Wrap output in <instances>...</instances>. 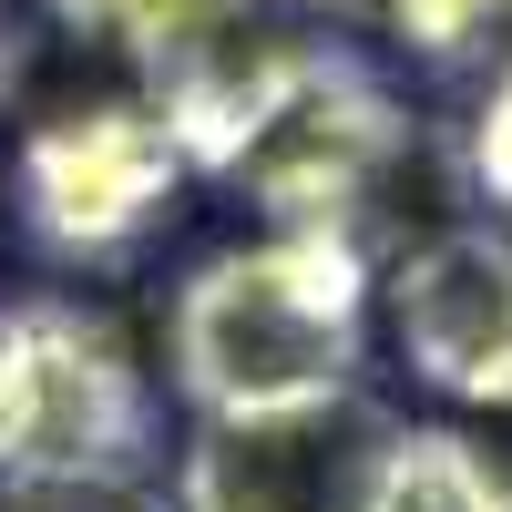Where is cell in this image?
Wrapping results in <instances>:
<instances>
[{"label": "cell", "mask_w": 512, "mask_h": 512, "mask_svg": "<svg viewBox=\"0 0 512 512\" xmlns=\"http://www.w3.org/2000/svg\"><path fill=\"white\" fill-rule=\"evenodd\" d=\"M359 349H369V256L318 226L216 246L164 308V379L195 420L349 390Z\"/></svg>", "instance_id": "cell-1"}, {"label": "cell", "mask_w": 512, "mask_h": 512, "mask_svg": "<svg viewBox=\"0 0 512 512\" xmlns=\"http://www.w3.org/2000/svg\"><path fill=\"white\" fill-rule=\"evenodd\" d=\"M154 431L123 328L82 297L0 308V472H134Z\"/></svg>", "instance_id": "cell-2"}, {"label": "cell", "mask_w": 512, "mask_h": 512, "mask_svg": "<svg viewBox=\"0 0 512 512\" xmlns=\"http://www.w3.org/2000/svg\"><path fill=\"white\" fill-rule=\"evenodd\" d=\"M400 154H410V123L390 113V93H379L359 62L308 52L297 82L256 113V134L216 164V175H236L277 226H318V236L359 246L369 205L390 195V175H400Z\"/></svg>", "instance_id": "cell-3"}, {"label": "cell", "mask_w": 512, "mask_h": 512, "mask_svg": "<svg viewBox=\"0 0 512 512\" xmlns=\"http://www.w3.org/2000/svg\"><path fill=\"white\" fill-rule=\"evenodd\" d=\"M390 431L400 420L359 379L349 390H318V400H287V410L195 420L175 512H359Z\"/></svg>", "instance_id": "cell-4"}, {"label": "cell", "mask_w": 512, "mask_h": 512, "mask_svg": "<svg viewBox=\"0 0 512 512\" xmlns=\"http://www.w3.org/2000/svg\"><path fill=\"white\" fill-rule=\"evenodd\" d=\"M379 308H390V349L420 390L461 410H512V226L502 216L410 236L379 277Z\"/></svg>", "instance_id": "cell-5"}, {"label": "cell", "mask_w": 512, "mask_h": 512, "mask_svg": "<svg viewBox=\"0 0 512 512\" xmlns=\"http://www.w3.org/2000/svg\"><path fill=\"white\" fill-rule=\"evenodd\" d=\"M175 175L185 144L164 134L154 103H93L21 144V216L52 256H113L164 216Z\"/></svg>", "instance_id": "cell-6"}, {"label": "cell", "mask_w": 512, "mask_h": 512, "mask_svg": "<svg viewBox=\"0 0 512 512\" xmlns=\"http://www.w3.org/2000/svg\"><path fill=\"white\" fill-rule=\"evenodd\" d=\"M359 512H512V461H492L472 431H441V420H400L390 451L369 472Z\"/></svg>", "instance_id": "cell-7"}, {"label": "cell", "mask_w": 512, "mask_h": 512, "mask_svg": "<svg viewBox=\"0 0 512 512\" xmlns=\"http://www.w3.org/2000/svg\"><path fill=\"white\" fill-rule=\"evenodd\" d=\"M205 11H226V0H62V21L82 41H113V52H144V62H164Z\"/></svg>", "instance_id": "cell-8"}, {"label": "cell", "mask_w": 512, "mask_h": 512, "mask_svg": "<svg viewBox=\"0 0 512 512\" xmlns=\"http://www.w3.org/2000/svg\"><path fill=\"white\" fill-rule=\"evenodd\" d=\"M0 512H175L134 472H0Z\"/></svg>", "instance_id": "cell-9"}, {"label": "cell", "mask_w": 512, "mask_h": 512, "mask_svg": "<svg viewBox=\"0 0 512 512\" xmlns=\"http://www.w3.org/2000/svg\"><path fill=\"white\" fill-rule=\"evenodd\" d=\"M390 31L410 52H431V62H461L492 31H512V0H390Z\"/></svg>", "instance_id": "cell-10"}, {"label": "cell", "mask_w": 512, "mask_h": 512, "mask_svg": "<svg viewBox=\"0 0 512 512\" xmlns=\"http://www.w3.org/2000/svg\"><path fill=\"white\" fill-rule=\"evenodd\" d=\"M472 185H482V205L512 226V52L492 62V82H482V113H472Z\"/></svg>", "instance_id": "cell-11"}, {"label": "cell", "mask_w": 512, "mask_h": 512, "mask_svg": "<svg viewBox=\"0 0 512 512\" xmlns=\"http://www.w3.org/2000/svg\"><path fill=\"white\" fill-rule=\"evenodd\" d=\"M338 11H349V21H390V0H338Z\"/></svg>", "instance_id": "cell-12"}]
</instances>
